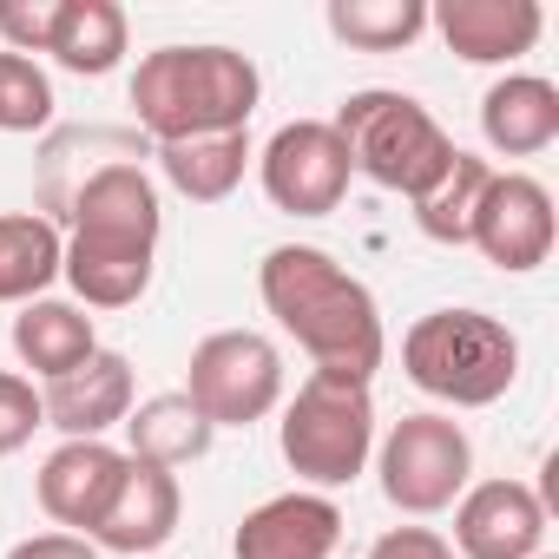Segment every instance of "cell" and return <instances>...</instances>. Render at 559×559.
I'll return each mask as SVG.
<instances>
[{
    "label": "cell",
    "instance_id": "1",
    "mask_svg": "<svg viewBox=\"0 0 559 559\" xmlns=\"http://www.w3.org/2000/svg\"><path fill=\"white\" fill-rule=\"evenodd\" d=\"M257 297L284 323V336H297V349L317 362V376L369 389L389 336H382V310H376L362 276H349L317 243H276L257 263Z\"/></svg>",
    "mask_w": 559,
    "mask_h": 559
},
{
    "label": "cell",
    "instance_id": "2",
    "mask_svg": "<svg viewBox=\"0 0 559 559\" xmlns=\"http://www.w3.org/2000/svg\"><path fill=\"white\" fill-rule=\"evenodd\" d=\"M73 237L60 257V276L86 310H132L152 290V263H158V185L132 158H106L80 191L67 198Z\"/></svg>",
    "mask_w": 559,
    "mask_h": 559
},
{
    "label": "cell",
    "instance_id": "3",
    "mask_svg": "<svg viewBox=\"0 0 559 559\" xmlns=\"http://www.w3.org/2000/svg\"><path fill=\"white\" fill-rule=\"evenodd\" d=\"M257 67L237 47H158L132 73V112L158 145L211 139V132H250L257 112Z\"/></svg>",
    "mask_w": 559,
    "mask_h": 559
},
{
    "label": "cell",
    "instance_id": "4",
    "mask_svg": "<svg viewBox=\"0 0 559 559\" xmlns=\"http://www.w3.org/2000/svg\"><path fill=\"white\" fill-rule=\"evenodd\" d=\"M330 126H336V139L349 145V165H356L369 185L402 191L408 204H421V198L448 178V165H454V152H461L421 99L389 93V86L349 93Z\"/></svg>",
    "mask_w": 559,
    "mask_h": 559
},
{
    "label": "cell",
    "instance_id": "5",
    "mask_svg": "<svg viewBox=\"0 0 559 559\" xmlns=\"http://www.w3.org/2000/svg\"><path fill=\"white\" fill-rule=\"evenodd\" d=\"M402 369L448 408H493L520 376V343L487 310H428L402 336Z\"/></svg>",
    "mask_w": 559,
    "mask_h": 559
},
{
    "label": "cell",
    "instance_id": "6",
    "mask_svg": "<svg viewBox=\"0 0 559 559\" xmlns=\"http://www.w3.org/2000/svg\"><path fill=\"white\" fill-rule=\"evenodd\" d=\"M276 448H284L297 480H310V493L349 487L376 454V402H369V389L336 382V376H310L284 408Z\"/></svg>",
    "mask_w": 559,
    "mask_h": 559
},
{
    "label": "cell",
    "instance_id": "7",
    "mask_svg": "<svg viewBox=\"0 0 559 559\" xmlns=\"http://www.w3.org/2000/svg\"><path fill=\"white\" fill-rule=\"evenodd\" d=\"M376 474H382V493L389 507L428 520V513H448L461 493H467V474H474V441L454 415H402L382 448H376Z\"/></svg>",
    "mask_w": 559,
    "mask_h": 559
},
{
    "label": "cell",
    "instance_id": "8",
    "mask_svg": "<svg viewBox=\"0 0 559 559\" xmlns=\"http://www.w3.org/2000/svg\"><path fill=\"white\" fill-rule=\"evenodd\" d=\"M185 369V402L211 428H250L284 402V356L257 330H211Z\"/></svg>",
    "mask_w": 559,
    "mask_h": 559
},
{
    "label": "cell",
    "instance_id": "9",
    "mask_svg": "<svg viewBox=\"0 0 559 559\" xmlns=\"http://www.w3.org/2000/svg\"><path fill=\"white\" fill-rule=\"evenodd\" d=\"M257 178H263V198L276 211H290V217H330L349 198L356 165H349V145L336 139L330 119H290V126H276V139L263 145Z\"/></svg>",
    "mask_w": 559,
    "mask_h": 559
},
{
    "label": "cell",
    "instance_id": "10",
    "mask_svg": "<svg viewBox=\"0 0 559 559\" xmlns=\"http://www.w3.org/2000/svg\"><path fill=\"white\" fill-rule=\"evenodd\" d=\"M467 243L500 263V270H539L552 257V191L526 171H493L487 191H480V211H474V230Z\"/></svg>",
    "mask_w": 559,
    "mask_h": 559
},
{
    "label": "cell",
    "instance_id": "11",
    "mask_svg": "<svg viewBox=\"0 0 559 559\" xmlns=\"http://www.w3.org/2000/svg\"><path fill=\"white\" fill-rule=\"evenodd\" d=\"M454 559H533L546 546V500L526 480H480L454 500Z\"/></svg>",
    "mask_w": 559,
    "mask_h": 559
},
{
    "label": "cell",
    "instance_id": "12",
    "mask_svg": "<svg viewBox=\"0 0 559 559\" xmlns=\"http://www.w3.org/2000/svg\"><path fill=\"white\" fill-rule=\"evenodd\" d=\"M178 513H185V487H178V474L126 454V480H119L112 507L99 513V526H93L86 539L106 546V552H119V559H152V552L178 533Z\"/></svg>",
    "mask_w": 559,
    "mask_h": 559
},
{
    "label": "cell",
    "instance_id": "13",
    "mask_svg": "<svg viewBox=\"0 0 559 559\" xmlns=\"http://www.w3.org/2000/svg\"><path fill=\"white\" fill-rule=\"evenodd\" d=\"M336 539H343V507L330 493L297 487V493L250 507L237 520L230 552L237 559H336Z\"/></svg>",
    "mask_w": 559,
    "mask_h": 559
},
{
    "label": "cell",
    "instance_id": "14",
    "mask_svg": "<svg viewBox=\"0 0 559 559\" xmlns=\"http://www.w3.org/2000/svg\"><path fill=\"white\" fill-rule=\"evenodd\" d=\"M119 480H126V448H112V441H60L40 461V480L34 487H40L47 520L86 539L99 526V513L112 507Z\"/></svg>",
    "mask_w": 559,
    "mask_h": 559
},
{
    "label": "cell",
    "instance_id": "15",
    "mask_svg": "<svg viewBox=\"0 0 559 559\" xmlns=\"http://www.w3.org/2000/svg\"><path fill=\"white\" fill-rule=\"evenodd\" d=\"M132 395H139L132 362L119 349H93L73 376L40 389V408H47V428H60L67 441H106V428H126Z\"/></svg>",
    "mask_w": 559,
    "mask_h": 559
},
{
    "label": "cell",
    "instance_id": "16",
    "mask_svg": "<svg viewBox=\"0 0 559 559\" xmlns=\"http://www.w3.org/2000/svg\"><path fill=\"white\" fill-rule=\"evenodd\" d=\"M428 27H441L448 53H461L467 67H507L520 53L539 47V0H441L428 8Z\"/></svg>",
    "mask_w": 559,
    "mask_h": 559
},
{
    "label": "cell",
    "instance_id": "17",
    "mask_svg": "<svg viewBox=\"0 0 559 559\" xmlns=\"http://www.w3.org/2000/svg\"><path fill=\"white\" fill-rule=\"evenodd\" d=\"M480 139L500 158H533L559 139V86L539 73H507L480 99Z\"/></svg>",
    "mask_w": 559,
    "mask_h": 559
},
{
    "label": "cell",
    "instance_id": "18",
    "mask_svg": "<svg viewBox=\"0 0 559 559\" xmlns=\"http://www.w3.org/2000/svg\"><path fill=\"white\" fill-rule=\"evenodd\" d=\"M93 349H99V336H93V317H86L80 304H53V297L21 304V317H14V356H21L40 382L73 376Z\"/></svg>",
    "mask_w": 559,
    "mask_h": 559
},
{
    "label": "cell",
    "instance_id": "19",
    "mask_svg": "<svg viewBox=\"0 0 559 559\" xmlns=\"http://www.w3.org/2000/svg\"><path fill=\"white\" fill-rule=\"evenodd\" d=\"M67 237L53 217L34 211H8L0 217V304H40L47 284L60 276Z\"/></svg>",
    "mask_w": 559,
    "mask_h": 559
},
{
    "label": "cell",
    "instance_id": "20",
    "mask_svg": "<svg viewBox=\"0 0 559 559\" xmlns=\"http://www.w3.org/2000/svg\"><path fill=\"white\" fill-rule=\"evenodd\" d=\"M47 53L80 80H106L126 60V8L119 0H60V27Z\"/></svg>",
    "mask_w": 559,
    "mask_h": 559
},
{
    "label": "cell",
    "instance_id": "21",
    "mask_svg": "<svg viewBox=\"0 0 559 559\" xmlns=\"http://www.w3.org/2000/svg\"><path fill=\"white\" fill-rule=\"evenodd\" d=\"M158 165L171 178V191H185L191 204H224L243 185L250 165V132H211V139H178L158 145Z\"/></svg>",
    "mask_w": 559,
    "mask_h": 559
},
{
    "label": "cell",
    "instance_id": "22",
    "mask_svg": "<svg viewBox=\"0 0 559 559\" xmlns=\"http://www.w3.org/2000/svg\"><path fill=\"white\" fill-rule=\"evenodd\" d=\"M211 435H217V428L185 402V389H178V395H152L139 415H126V441H132L126 454H132V461H152V467H171V474H178L185 461H204Z\"/></svg>",
    "mask_w": 559,
    "mask_h": 559
},
{
    "label": "cell",
    "instance_id": "23",
    "mask_svg": "<svg viewBox=\"0 0 559 559\" xmlns=\"http://www.w3.org/2000/svg\"><path fill=\"white\" fill-rule=\"evenodd\" d=\"M330 34L356 53H402L428 34V0H330Z\"/></svg>",
    "mask_w": 559,
    "mask_h": 559
},
{
    "label": "cell",
    "instance_id": "24",
    "mask_svg": "<svg viewBox=\"0 0 559 559\" xmlns=\"http://www.w3.org/2000/svg\"><path fill=\"white\" fill-rule=\"evenodd\" d=\"M487 178H493V165H487V158H474V152H454L448 178H441V185H435V191L415 204V224H421V237H435V243H467Z\"/></svg>",
    "mask_w": 559,
    "mask_h": 559
},
{
    "label": "cell",
    "instance_id": "25",
    "mask_svg": "<svg viewBox=\"0 0 559 559\" xmlns=\"http://www.w3.org/2000/svg\"><path fill=\"white\" fill-rule=\"evenodd\" d=\"M53 126V80L27 53H0V132Z\"/></svg>",
    "mask_w": 559,
    "mask_h": 559
},
{
    "label": "cell",
    "instance_id": "26",
    "mask_svg": "<svg viewBox=\"0 0 559 559\" xmlns=\"http://www.w3.org/2000/svg\"><path fill=\"white\" fill-rule=\"evenodd\" d=\"M34 428H47V408H40V389L14 369H0V454H21L34 441Z\"/></svg>",
    "mask_w": 559,
    "mask_h": 559
},
{
    "label": "cell",
    "instance_id": "27",
    "mask_svg": "<svg viewBox=\"0 0 559 559\" xmlns=\"http://www.w3.org/2000/svg\"><path fill=\"white\" fill-rule=\"evenodd\" d=\"M53 27H60V0H0V40L8 53H47L53 47Z\"/></svg>",
    "mask_w": 559,
    "mask_h": 559
},
{
    "label": "cell",
    "instance_id": "28",
    "mask_svg": "<svg viewBox=\"0 0 559 559\" xmlns=\"http://www.w3.org/2000/svg\"><path fill=\"white\" fill-rule=\"evenodd\" d=\"M369 559H454V546H448L435 526H389V533L369 546Z\"/></svg>",
    "mask_w": 559,
    "mask_h": 559
},
{
    "label": "cell",
    "instance_id": "29",
    "mask_svg": "<svg viewBox=\"0 0 559 559\" xmlns=\"http://www.w3.org/2000/svg\"><path fill=\"white\" fill-rule=\"evenodd\" d=\"M8 559H99V546L80 533H34V539H14Z\"/></svg>",
    "mask_w": 559,
    "mask_h": 559
},
{
    "label": "cell",
    "instance_id": "30",
    "mask_svg": "<svg viewBox=\"0 0 559 559\" xmlns=\"http://www.w3.org/2000/svg\"><path fill=\"white\" fill-rule=\"evenodd\" d=\"M533 559H552V552H533Z\"/></svg>",
    "mask_w": 559,
    "mask_h": 559
}]
</instances>
